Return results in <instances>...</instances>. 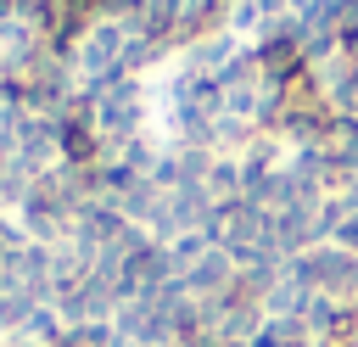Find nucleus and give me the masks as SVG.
I'll return each mask as SVG.
<instances>
[{
  "label": "nucleus",
  "mask_w": 358,
  "mask_h": 347,
  "mask_svg": "<svg viewBox=\"0 0 358 347\" xmlns=\"http://www.w3.org/2000/svg\"><path fill=\"white\" fill-rule=\"evenodd\" d=\"M123 50H129V22L123 17H101L90 28V39L78 45V73L84 84H101L112 73H123Z\"/></svg>",
  "instance_id": "f257e3e1"
},
{
  "label": "nucleus",
  "mask_w": 358,
  "mask_h": 347,
  "mask_svg": "<svg viewBox=\"0 0 358 347\" xmlns=\"http://www.w3.org/2000/svg\"><path fill=\"white\" fill-rule=\"evenodd\" d=\"M101 129H95V118L90 112H73V118H62L56 123V157L62 162H73V168H95L101 162Z\"/></svg>",
  "instance_id": "f03ea898"
},
{
  "label": "nucleus",
  "mask_w": 358,
  "mask_h": 347,
  "mask_svg": "<svg viewBox=\"0 0 358 347\" xmlns=\"http://www.w3.org/2000/svg\"><path fill=\"white\" fill-rule=\"evenodd\" d=\"M185 291H190L196 302H218V297H229V291H235V257H229L224 246H207L201 263L185 274Z\"/></svg>",
  "instance_id": "7ed1b4c3"
},
{
  "label": "nucleus",
  "mask_w": 358,
  "mask_h": 347,
  "mask_svg": "<svg viewBox=\"0 0 358 347\" xmlns=\"http://www.w3.org/2000/svg\"><path fill=\"white\" fill-rule=\"evenodd\" d=\"M241 50H246V45H241L229 28H218V34H207V39H196V45L185 50V67H190V73H207V78H218V73H224V67H229Z\"/></svg>",
  "instance_id": "20e7f679"
},
{
  "label": "nucleus",
  "mask_w": 358,
  "mask_h": 347,
  "mask_svg": "<svg viewBox=\"0 0 358 347\" xmlns=\"http://www.w3.org/2000/svg\"><path fill=\"white\" fill-rule=\"evenodd\" d=\"M257 134H263V129H257L252 118H235V112H218V118H213V151H218V157H241Z\"/></svg>",
  "instance_id": "39448f33"
},
{
  "label": "nucleus",
  "mask_w": 358,
  "mask_h": 347,
  "mask_svg": "<svg viewBox=\"0 0 358 347\" xmlns=\"http://www.w3.org/2000/svg\"><path fill=\"white\" fill-rule=\"evenodd\" d=\"M207 190H213V201H235L241 196V157H213Z\"/></svg>",
  "instance_id": "423d86ee"
},
{
  "label": "nucleus",
  "mask_w": 358,
  "mask_h": 347,
  "mask_svg": "<svg viewBox=\"0 0 358 347\" xmlns=\"http://www.w3.org/2000/svg\"><path fill=\"white\" fill-rule=\"evenodd\" d=\"M62 330H67V325H62V313H56L50 302H39V308L28 313V325H22L17 336H22V341H34V347H50V341H56Z\"/></svg>",
  "instance_id": "0eeeda50"
},
{
  "label": "nucleus",
  "mask_w": 358,
  "mask_h": 347,
  "mask_svg": "<svg viewBox=\"0 0 358 347\" xmlns=\"http://www.w3.org/2000/svg\"><path fill=\"white\" fill-rule=\"evenodd\" d=\"M168 56V45H157V39H145V34H129V50H123V73L129 78H140L151 62H162Z\"/></svg>",
  "instance_id": "6e6552de"
},
{
  "label": "nucleus",
  "mask_w": 358,
  "mask_h": 347,
  "mask_svg": "<svg viewBox=\"0 0 358 347\" xmlns=\"http://www.w3.org/2000/svg\"><path fill=\"white\" fill-rule=\"evenodd\" d=\"M224 28H229L235 39H241V34H257V28H263V6H257V0H229Z\"/></svg>",
  "instance_id": "1a4fd4ad"
}]
</instances>
